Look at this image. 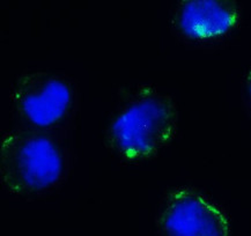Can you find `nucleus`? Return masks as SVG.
<instances>
[{"instance_id":"20e7f679","label":"nucleus","mask_w":251,"mask_h":236,"mask_svg":"<svg viewBox=\"0 0 251 236\" xmlns=\"http://www.w3.org/2000/svg\"><path fill=\"white\" fill-rule=\"evenodd\" d=\"M163 236H228L226 215L217 206L192 191L167 197L159 216Z\"/></svg>"},{"instance_id":"f257e3e1","label":"nucleus","mask_w":251,"mask_h":236,"mask_svg":"<svg viewBox=\"0 0 251 236\" xmlns=\"http://www.w3.org/2000/svg\"><path fill=\"white\" fill-rule=\"evenodd\" d=\"M69 152L59 134L13 129L0 143V176L11 195L33 198L52 191L69 171Z\"/></svg>"},{"instance_id":"f03ea898","label":"nucleus","mask_w":251,"mask_h":236,"mask_svg":"<svg viewBox=\"0 0 251 236\" xmlns=\"http://www.w3.org/2000/svg\"><path fill=\"white\" fill-rule=\"evenodd\" d=\"M177 110L173 100L155 90H143L110 123L108 144L122 160H149L173 140Z\"/></svg>"},{"instance_id":"7ed1b4c3","label":"nucleus","mask_w":251,"mask_h":236,"mask_svg":"<svg viewBox=\"0 0 251 236\" xmlns=\"http://www.w3.org/2000/svg\"><path fill=\"white\" fill-rule=\"evenodd\" d=\"M9 100L18 129L47 133L62 132L76 109L73 83L51 72L22 74L13 85Z\"/></svg>"},{"instance_id":"423d86ee","label":"nucleus","mask_w":251,"mask_h":236,"mask_svg":"<svg viewBox=\"0 0 251 236\" xmlns=\"http://www.w3.org/2000/svg\"><path fill=\"white\" fill-rule=\"evenodd\" d=\"M247 89H248V93H249V98L251 101V71L247 77Z\"/></svg>"},{"instance_id":"39448f33","label":"nucleus","mask_w":251,"mask_h":236,"mask_svg":"<svg viewBox=\"0 0 251 236\" xmlns=\"http://www.w3.org/2000/svg\"><path fill=\"white\" fill-rule=\"evenodd\" d=\"M239 21L236 6L218 0H189L179 6L176 22L185 36L211 40L226 35Z\"/></svg>"}]
</instances>
